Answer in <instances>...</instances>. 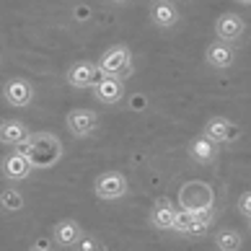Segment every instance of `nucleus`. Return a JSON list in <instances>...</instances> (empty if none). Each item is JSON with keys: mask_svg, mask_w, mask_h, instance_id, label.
<instances>
[{"mask_svg": "<svg viewBox=\"0 0 251 251\" xmlns=\"http://www.w3.org/2000/svg\"><path fill=\"white\" fill-rule=\"evenodd\" d=\"M218 153H220L218 143H212L210 137H204V135L192 137L189 145H187V155L192 158V161H197V163H215Z\"/></svg>", "mask_w": 251, "mask_h": 251, "instance_id": "15", "label": "nucleus"}, {"mask_svg": "<svg viewBox=\"0 0 251 251\" xmlns=\"http://www.w3.org/2000/svg\"><path fill=\"white\" fill-rule=\"evenodd\" d=\"M210 230V226H204V223H197V220H192L189 226H187V230H184V236H189V238H200V236H204Z\"/></svg>", "mask_w": 251, "mask_h": 251, "instance_id": "23", "label": "nucleus"}, {"mask_svg": "<svg viewBox=\"0 0 251 251\" xmlns=\"http://www.w3.org/2000/svg\"><path fill=\"white\" fill-rule=\"evenodd\" d=\"M111 3H127V0H111Z\"/></svg>", "mask_w": 251, "mask_h": 251, "instance_id": "28", "label": "nucleus"}, {"mask_svg": "<svg viewBox=\"0 0 251 251\" xmlns=\"http://www.w3.org/2000/svg\"><path fill=\"white\" fill-rule=\"evenodd\" d=\"M212 241H215V249L218 251H241V246H244V236H241L236 228L218 230Z\"/></svg>", "mask_w": 251, "mask_h": 251, "instance_id": "18", "label": "nucleus"}, {"mask_svg": "<svg viewBox=\"0 0 251 251\" xmlns=\"http://www.w3.org/2000/svg\"><path fill=\"white\" fill-rule=\"evenodd\" d=\"M83 236H86L83 233V226L78 220H73V218H62V220H57L52 226V241L57 246H62V249H73Z\"/></svg>", "mask_w": 251, "mask_h": 251, "instance_id": "11", "label": "nucleus"}, {"mask_svg": "<svg viewBox=\"0 0 251 251\" xmlns=\"http://www.w3.org/2000/svg\"><path fill=\"white\" fill-rule=\"evenodd\" d=\"M3 99L11 106L26 109L34 101V86H31V80H26V78H11V80H5Z\"/></svg>", "mask_w": 251, "mask_h": 251, "instance_id": "9", "label": "nucleus"}, {"mask_svg": "<svg viewBox=\"0 0 251 251\" xmlns=\"http://www.w3.org/2000/svg\"><path fill=\"white\" fill-rule=\"evenodd\" d=\"M192 220L204 223V226H212V220H215V207H210V210H194L192 212Z\"/></svg>", "mask_w": 251, "mask_h": 251, "instance_id": "24", "label": "nucleus"}, {"mask_svg": "<svg viewBox=\"0 0 251 251\" xmlns=\"http://www.w3.org/2000/svg\"><path fill=\"white\" fill-rule=\"evenodd\" d=\"M153 3H155V0H153Z\"/></svg>", "mask_w": 251, "mask_h": 251, "instance_id": "30", "label": "nucleus"}, {"mask_svg": "<svg viewBox=\"0 0 251 251\" xmlns=\"http://www.w3.org/2000/svg\"><path fill=\"white\" fill-rule=\"evenodd\" d=\"M236 207H238V212L244 215L246 220L251 218V189H246L244 194L238 197V202H236Z\"/></svg>", "mask_w": 251, "mask_h": 251, "instance_id": "22", "label": "nucleus"}, {"mask_svg": "<svg viewBox=\"0 0 251 251\" xmlns=\"http://www.w3.org/2000/svg\"><path fill=\"white\" fill-rule=\"evenodd\" d=\"M65 80H68V86H73V88H91L99 80L96 62H91V60L73 62L68 68V73H65Z\"/></svg>", "mask_w": 251, "mask_h": 251, "instance_id": "10", "label": "nucleus"}, {"mask_svg": "<svg viewBox=\"0 0 251 251\" xmlns=\"http://www.w3.org/2000/svg\"><path fill=\"white\" fill-rule=\"evenodd\" d=\"M127 189H129L127 176L119 174V171H104V174H99L96 181H94V194L104 202L122 200L127 194Z\"/></svg>", "mask_w": 251, "mask_h": 251, "instance_id": "4", "label": "nucleus"}, {"mask_svg": "<svg viewBox=\"0 0 251 251\" xmlns=\"http://www.w3.org/2000/svg\"><path fill=\"white\" fill-rule=\"evenodd\" d=\"M204 62H207L212 70H228L230 65L236 62V52H233V47H230V44L215 39L212 44H207V52H204Z\"/></svg>", "mask_w": 251, "mask_h": 251, "instance_id": "14", "label": "nucleus"}, {"mask_svg": "<svg viewBox=\"0 0 251 251\" xmlns=\"http://www.w3.org/2000/svg\"><path fill=\"white\" fill-rule=\"evenodd\" d=\"M91 88H94V99L104 106H114L125 96V80L111 78V75H101Z\"/></svg>", "mask_w": 251, "mask_h": 251, "instance_id": "8", "label": "nucleus"}, {"mask_svg": "<svg viewBox=\"0 0 251 251\" xmlns=\"http://www.w3.org/2000/svg\"><path fill=\"white\" fill-rule=\"evenodd\" d=\"M236 3H241V5H251V0H236Z\"/></svg>", "mask_w": 251, "mask_h": 251, "instance_id": "27", "label": "nucleus"}, {"mask_svg": "<svg viewBox=\"0 0 251 251\" xmlns=\"http://www.w3.org/2000/svg\"><path fill=\"white\" fill-rule=\"evenodd\" d=\"M31 171H34L31 161L18 151H11V153H5L0 158V174H3V179H8V181H24L31 176Z\"/></svg>", "mask_w": 251, "mask_h": 251, "instance_id": "7", "label": "nucleus"}, {"mask_svg": "<svg viewBox=\"0 0 251 251\" xmlns=\"http://www.w3.org/2000/svg\"><path fill=\"white\" fill-rule=\"evenodd\" d=\"M96 68H99V75H111V78L127 80L129 75H132V70H135L132 50H129L127 44H114V47L101 52Z\"/></svg>", "mask_w": 251, "mask_h": 251, "instance_id": "2", "label": "nucleus"}, {"mask_svg": "<svg viewBox=\"0 0 251 251\" xmlns=\"http://www.w3.org/2000/svg\"><path fill=\"white\" fill-rule=\"evenodd\" d=\"M65 125L73 137H91L99 129V114L94 109H73L65 117Z\"/></svg>", "mask_w": 251, "mask_h": 251, "instance_id": "6", "label": "nucleus"}, {"mask_svg": "<svg viewBox=\"0 0 251 251\" xmlns=\"http://www.w3.org/2000/svg\"><path fill=\"white\" fill-rule=\"evenodd\" d=\"M204 137H210L212 143H233L236 137H238V127L230 122L228 117H210L207 122H204Z\"/></svg>", "mask_w": 251, "mask_h": 251, "instance_id": "12", "label": "nucleus"}, {"mask_svg": "<svg viewBox=\"0 0 251 251\" xmlns=\"http://www.w3.org/2000/svg\"><path fill=\"white\" fill-rule=\"evenodd\" d=\"M73 249H75V251H104V244H101L99 238H94V236H88V233H86V236H83Z\"/></svg>", "mask_w": 251, "mask_h": 251, "instance_id": "21", "label": "nucleus"}, {"mask_svg": "<svg viewBox=\"0 0 251 251\" xmlns=\"http://www.w3.org/2000/svg\"><path fill=\"white\" fill-rule=\"evenodd\" d=\"M16 151L29 158L34 169H52L62 158V143L52 132H31Z\"/></svg>", "mask_w": 251, "mask_h": 251, "instance_id": "1", "label": "nucleus"}, {"mask_svg": "<svg viewBox=\"0 0 251 251\" xmlns=\"http://www.w3.org/2000/svg\"><path fill=\"white\" fill-rule=\"evenodd\" d=\"M192 223V212L189 210H181V207H176V215H174V228L179 236H184V230H187V226Z\"/></svg>", "mask_w": 251, "mask_h": 251, "instance_id": "20", "label": "nucleus"}, {"mask_svg": "<svg viewBox=\"0 0 251 251\" xmlns=\"http://www.w3.org/2000/svg\"><path fill=\"white\" fill-rule=\"evenodd\" d=\"M29 251H52V249H50V241L39 238V241H36V244H34V246H31Z\"/></svg>", "mask_w": 251, "mask_h": 251, "instance_id": "25", "label": "nucleus"}, {"mask_svg": "<svg viewBox=\"0 0 251 251\" xmlns=\"http://www.w3.org/2000/svg\"><path fill=\"white\" fill-rule=\"evenodd\" d=\"M174 215H176V204L169 197H161V200L153 202L148 220H151V226L158 228V230H171L174 228Z\"/></svg>", "mask_w": 251, "mask_h": 251, "instance_id": "16", "label": "nucleus"}, {"mask_svg": "<svg viewBox=\"0 0 251 251\" xmlns=\"http://www.w3.org/2000/svg\"><path fill=\"white\" fill-rule=\"evenodd\" d=\"M179 207L189 210V212L215 207V189H212V184L200 181V179H192L187 184H181V189H179Z\"/></svg>", "mask_w": 251, "mask_h": 251, "instance_id": "3", "label": "nucleus"}, {"mask_svg": "<svg viewBox=\"0 0 251 251\" xmlns=\"http://www.w3.org/2000/svg\"><path fill=\"white\" fill-rule=\"evenodd\" d=\"M29 135H31L29 127H26L21 119H3V122H0V143L3 145L18 148Z\"/></svg>", "mask_w": 251, "mask_h": 251, "instance_id": "17", "label": "nucleus"}, {"mask_svg": "<svg viewBox=\"0 0 251 251\" xmlns=\"http://www.w3.org/2000/svg\"><path fill=\"white\" fill-rule=\"evenodd\" d=\"M88 16H91L88 8H75V18H88Z\"/></svg>", "mask_w": 251, "mask_h": 251, "instance_id": "26", "label": "nucleus"}, {"mask_svg": "<svg viewBox=\"0 0 251 251\" xmlns=\"http://www.w3.org/2000/svg\"><path fill=\"white\" fill-rule=\"evenodd\" d=\"M212 29H215V39H218V42L233 44V42H238L241 36H244L246 21H244L238 13L226 11V13H220V16L215 18V26H212Z\"/></svg>", "mask_w": 251, "mask_h": 251, "instance_id": "5", "label": "nucleus"}, {"mask_svg": "<svg viewBox=\"0 0 251 251\" xmlns=\"http://www.w3.org/2000/svg\"><path fill=\"white\" fill-rule=\"evenodd\" d=\"M24 194L18 192V189H3L0 192V210H5V212H18V210H24Z\"/></svg>", "mask_w": 251, "mask_h": 251, "instance_id": "19", "label": "nucleus"}, {"mask_svg": "<svg viewBox=\"0 0 251 251\" xmlns=\"http://www.w3.org/2000/svg\"><path fill=\"white\" fill-rule=\"evenodd\" d=\"M179 18H181V13L171 0H155L151 8V21L155 29H174L179 24Z\"/></svg>", "mask_w": 251, "mask_h": 251, "instance_id": "13", "label": "nucleus"}, {"mask_svg": "<svg viewBox=\"0 0 251 251\" xmlns=\"http://www.w3.org/2000/svg\"><path fill=\"white\" fill-rule=\"evenodd\" d=\"M249 228H251V218H249Z\"/></svg>", "mask_w": 251, "mask_h": 251, "instance_id": "29", "label": "nucleus"}]
</instances>
